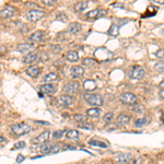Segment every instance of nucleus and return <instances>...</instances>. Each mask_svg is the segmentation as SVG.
Returning <instances> with one entry per match:
<instances>
[{"mask_svg":"<svg viewBox=\"0 0 164 164\" xmlns=\"http://www.w3.org/2000/svg\"><path fill=\"white\" fill-rule=\"evenodd\" d=\"M11 132L15 137H21L24 135H28L31 131V127L26 124H15L11 126Z\"/></svg>","mask_w":164,"mask_h":164,"instance_id":"nucleus-1","label":"nucleus"},{"mask_svg":"<svg viewBox=\"0 0 164 164\" xmlns=\"http://www.w3.org/2000/svg\"><path fill=\"white\" fill-rule=\"evenodd\" d=\"M94 56L96 57L100 61H109L111 59H113V53L109 52L107 48L105 47H100L95 49Z\"/></svg>","mask_w":164,"mask_h":164,"instance_id":"nucleus-2","label":"nucleus"},{"mask_svg":"<svg viewBox=\"0 0 164 164\" xmlns=\"http://www.w3.org/2000/svg\"><path fill=\"white\" fill-rule=\"evenodd\" d=\"M83 99L86 101V103L91 106H102L103 105V99L100 94H92V93H85Z\"/></svg>","mask_w":164,"mask_h":164,"instance_id":"nucleus-3","label":"nucleus"},{"mask_svg":"<svg viewBox=\"0 0 164 164\" xmlns=\"http://www.w3.org/2000/svg\"><path fill=\"white\" fill-rule=\"evenodd\" d=\"M73 103H75V97H72V95L64 94L57 99V105L60 107H69Z\"/></svg>","mask_w":164,"mask_h":164,"instance_id":"nucleus-4","label":"nucleus"},{"mask_svg":"<svg viewBox=\"0 0 164 164\" xmlns=\"http://www.w3.org/2000/svg\"><path fill=\"white\" fill-rule=\"evenodd\" d=\"M119 100L122 104H126V105H134L137 102V97L136 95L130 93V92H125V93H122V94L120 95Z\"/></svg>","mask_w":164,"mask_h":164,"instance_id":"nucleus-5","label":"nucleus"},{"mask_svg":"<svg viewBox=\"0 0 164 164\" xmlns=\"http://www.w3.org/2000/svg\"><path fill=\"white\" fill-rule=\"evenodd\" d=\"M146 75V71L145 69L140 66H136V67H132L130 70V72H129V77L131 79H136V80H140L145 77Z\"/></svg>","mask_w":164,"mask_h":164,"instance_id":"nucleus-6","label":"nucleus"},{"mask_svg":"<svg viewBox=\"0 0 164 164\" xmlns=\"http://www.w3.org/2000/svg\"><path fill=\"white\" fill-rule=\"evenodd\" d=\"M45 17V13L41 10H30L26 13V18L28 21L31 22H37L38 20H41L42 18Z\"/></svg>","mask_w":164,"mask_h":164,"instance_id":"nucleus-7","label":"nucleus"},{"mask_svg":"<svg viewBox=\"0 0 164 164\" xmlns=\"http://www.w3.org/2000/svg\"><path fill=\"white\" fill-rule=\"evenodd\" d=\"M49 135H50L49 131L47 130L43 131L41 135H38L37 137L33 138L32 143H33V145H43V143H46V142L48 141V139H49Z\"/></svg>","mask_w":164,"mask_h":164,"instance_id":"nucleus-8","label":"nucleus"},{"mask_svg":"<svg viewBox=\"0 0 164 164\" xmlns=\"http://www.w3.org/2000/svg\"><path fill=\"white\" fill-rule=\"evenodd\" d=\"M39 90H41V92H42L43 94L53 95L57 92V86L54 85V84H52V83H45V84H43V85L39 86Z\"/></svg>","mask_w":164,"mask_h":164,"instance_id":"nucleus-9","label":"nucleus"},{"mask_svg":"<svg viewBox=\"0 0 164 164\" xmlns=\"http://www.w3.org/2000/svg\"><path fill=\"white\" fill-rule=\"evenodd\" d=\"M79 90V83L77 81H72V82H69L66 85L64 86V91L66 94L72 95L75 93H77V91Z\"/></svg>","mask_w":164,"mask_h":164,"instance_id":"nucleus-10","label":"nucleus"},{"mask_svg":"<svg viewBox=\"0 0 164 164\" xmlns=\"http://www.w3.org/2000/svg\"><path fill=\"white\" fill-rule=\"evenodd\" d=\"M107 14V11L106 10H100V9H94V10H91L90 12L86 13V18L88 19H100L102 17H105Z\"/></svg>","mask_w":164,"mask_h":164,"instance_id":"nucleus-11","label":"nucleus"},{"mask_svg":"<svg viewBox=\"0 0 164 164\" xmlns=\"http://www.w3.org/2000/svg\"><path fill=\"white\" fill-rule=\"evenodd\" d=\"M32 43H42L45 41V33L43 31H36L33 34H31V36L28 37Z\"/></svg>","mask_w":164,"mask_h":164,"instance_id":"nucleus-12","label":"nucleus"},{"mask_svg":"<svg viewBox=\"0 0 164 164\" xmlns=\"http://www.w3.org/2000/svg\"><path fill=\"white\" fill-rule=\"evenodd\" d=\"M84 75V69L81 66H72L70 69V77L73 79H78Z\"/></svg>","mask_w":164,"mask_h":164,"instance_id":"nucleus-13","label":"nucleus"},{"mask_svg":"<svg viewBox=\"0 0 164 164\" xmlns=\"http://www.w3.org/2000/svg\"><path fill=\"white\" fill-rule=\"evenodd\" d=\"M97 88L96 82L94 80H91V79H88L83 82V89L86 93H90V92L94 91L95 89Z\"/></svg>","mask_w":164,"mask_h":164,"instance_id":"nucleus-14","label":"nucleus"},{"mask_svg":"<svg viewBox=\"0 0 164 164\" xmlns=\"http://www.w3.org/2000/svg\"><path fill=\"white\" fill-rule=\"evenodd\" d=\"M14 8L11 6H6L5 8L1 10V18L2 19H9V18H11L13 17V14H14Z\"/></svg>","mask_w":164,"mask_h":164,"instance_id":"nucleus-15","label":"nucleus"},{"mask_svg":"<svg viewBox=\"0 0 164 164\" xmlns=\"http://www.w3.org/2000/svg\"><path fill=\"white\" fill-rule=\"evenodd\" d=\"M81 24H79V23L77 22H73V23H70L69 25H68L67 28V32L69 34H71V35H75V34H78L79 32L81 31Z\"/></svg>","mask_w":164,"mask_h":164,"instance_id":"nucleus-16","label":"nucleus"},{"mask_svg":"<svg viewBox=\"0 0 164 164\" xmlns=\"http://www.w3.org/2000/svg\"><path fill=\"white\" fill-rule=\"evenodd\" d=\"M117 162H119V163L122 164H126L127 162L131 161V154L130 153H119V154H117L115 156Z\"/></svg>","mask_w":164,"mask_h":164,"instance_id":"nucleus-17","label":"nucleus"},{"mask_svg":"<svg viewBox=\"0 0 164 164\" xmlns=\"http://www.w3.org/2000/svg\"><path fill=\"white\" fill-rule=\"evenodd\" d=\"M33 48V45L30 43H23V44H19L17 47V50L21 54H28L31 52V49Z\"/></svg>","mask_w":164,"mask_h":164,"instance_id":"nucleus-18","label":"nucleus"},{"mask_svg":"<svg viewBox=\"0 0 164 164\" xmlns=\"http://www.w3.org/2000/svg\"><path fill=\"white\" fill-rule=\"evenodd\" d=\"M38 59V56H37V54H28L26 56H24L22 59V61L24 62V64H33V62H35V61Z\"/></svg>","mask_w":164,"mask_h":164,"instance_id":"nucleus-19","label":"nucleus"},{"mask_svg":"<svg viewBox=\"0 0 164 164\" xmlns=\"http://www.w3.org/2000/svg\"><path fill=\"white\" fill-rule=\"evenodd\" d=\"M66 59L68 61H70V62H77L79 60V55L75 50H69L66 54Z\"/></svg>","mask_w":164,"mask_h":164,"instance_id":"nucleus-20","label":"nucleus"},{"mask_svg":"<svg viewBox=\"0 0 164 164\" xmlns=\"http://www.w3.org/2000/svg\"><path fill=\"white\" fill-rule=\"evenodd\" d=\"M39 71H41V69H39L37 66H31V67H28V69H26L28 75H30L32 78H36L37 75H39Z\"/></svg>","mask_w":164,"mask_h":164,"instance_id":"nucleus-21","label":"nucleus"},{"mask_svg":"<svg viewBox=\"0 0 164 164\" xmlns=\"http://www.w3.org/2000/svg\"><path fill=\"white\" fill-rule=\"evenodd\" d=\"M130 122V116L127 114H120L117 117V124L119 125H127Z\"/></svg>","mask_w":164,"mask_h":164,"instance_id":"nucleus-22","label":"nucleus"},{"mask_svg":"<svg viewBox=\"0 0 164 164\" xmlns=\"http://www.w3.org/2000/svg\"><path fill=\"white\" fill-rule=\"evenodd\" d=\"M56 80H58V75L55 72H50L48 75H46L43 78V82L45 83H50V82H55Z\"/></svg>","mask_w":164,"mask_h":164,"instance_id":"nucleus-23","label":"nucleus"},{"mask_svg":"<svg viewBox=\"0 0 164 164\" xmlns=\"http://www.w3.org/2000/svg\"><path fill=\"white\" fill-rule=\"evenodd\" d=\"M89 6V2H86V1H80V2L75 3V11L77 12H82L84 11L86 8Z\"/></svg>","mask_w":164,"mask_h":164,"instance_id":"nucleus-24","label":"nucleus"},{"mask_svg":"<svg viewBox=\"0 0 164 164\" xmlns=\"http://www.w3.org/2000/svg\"><path fill=\"white\" fill-rule=\"evenodd\" d=\"M86 115L90 117H99L101 115V109H96V107H93V109H89L86 111Z\"/></svg>","mask_w":164,"mask_h":164,"instance_id":"nucleus-25","label":"nucleus"},{"mask_svg":"<svg viewBox=\"0 0 164 164\" xmlns=\"http://www.w3.org/2000/svg\"><path fill=\"white\" fill-rule=\"evenodd\" d=\"M79 131L78 130H75V129H71V130H68L66 132V137H67L68 139H72V140H77L79 138Z\"/></svg>","mask_w":164,"mask_h":164,"instance_id":"nucleus-26","label":"nucleus"},{"mask_svg":"<svg viewBox=\"0 0 164 164\" xmlns=\"http://www.w3.org/2000/svg\"><path fill=\"white\" fill-rule=\"evenodd\" d=\"M109 34L111 35V36H117V35L119 34V26L113 23V24L111 25L109 30Z\"/></svg>","mask_w":164,"mask_h":164,"instance_id":"nucleus-27","label":"nucleus"},{"mask_svg":"<svg viewBox=\"0 0 164 164\" xmlns=\"http://www.w3.org/2000/svg\"><path fill=\"white\" fill-rule=\"evenodd\" d=\"M52 148H53L52 143H43V145L39 147V149H41V151H42L43 153L48 154V153L52 152Z\"/></svg>","mask_w":164,"mask_h":164,"instance_id":"nucleus-28","label":"nucleus"},{"mask_svg":"<svg viewBox=\"0 0 164 164\" xmlns=\"http://www.w3.org/2000/svg\"><path fill=\"white\" fill-rule=\"evenodd\" d=\"M82 65L83 66H88V67H91V66L96 65V60L93 58H84L82 59Z\"/></svg>","mask_w":164,"mask_h":164,"instance_id":"nucleus-29","label":"nucleus"},{"mask_svg":"<svg viewBox=\"0 0 164 164\" xmlns=\"http://www.w3.org/2000/svg\"><path fill=\"white\" fill-rule=\"evenodd\" d=\"M154 69H156L158 72H164V61L162 60L158 61V62L154 65Z\"/></svg>","mask_w":164,"mask_h":164,"instance_id":"nucleus-30","label":"nucleus"},{"mask_svg":"<svg viewBox=\"0 0 164 164\" xmlns=\"http://www.w3.org/2000/svg\"><path fill=\"white\" fill-rule=\"evenodd\" d=\"M89 145L90 146H95V147H102V148H106L107 145L104 143V142H101V141H97V140H90L89 141Z\"/></svg>","mask_w":164,"mask_h":164,"instance_id":"nucleus-31","label":"nucleus"},{"mask_svg":"<svg viewBox=\"0 0 164 164\" xmlns=\"http://www.w3.org/2000/svg\"><path fill=\"white\" fill-rule=\"evenodd\" d=\"M73 119L78 122V124H81V122H86V117L83 116V115L77 114V115H75V116H73Z\"/></svg>","mask_w":164,"mask_h":164,"instance_id":"nucleus-32","label":"nucleus"},{"mask_svg":"<svg viewBox=\"0 0 164 164\" xmlns=\"http://www.w3.org/2000/svg\"><path fill=\"white\" fill-rule=\"evenodd\" d=\"M146 122H147L146 117H141V118L136 119V122H135V126H136V127H142V126L146 125Z\"/></svg>","mask_w":164,"mask_h":164,"instance_id":"nucleus-33","label":"nucleus"},{"mask_svg":"<svg viewBox=\"0 0 164 164\" xmlns=\"http://www.w3.org/2000/svg\"><path fill=\"white\" fill-rule=\"evenodd\" d=\"M78 127L82 128V129H89V130H92L94 128L92 124H88V122H81V124H79Z\"/></svg>","mask_w":164,"mask_h":164,"instance_id":"nucleus-34","label":"nucleus"},{"mask_svg":"<svg viewBox=\"0 0 164 164\" xmlns=\"http://www.w3.org/2000/svg\"><path fill=\"white\" fill-rule=\"evenodd\" d=\"M132 111L136 112V113H142V112L145 111V107L142 105H140V104H136L135 106H132Z\"/></svg>","mask_w":164,"mask_h":164,"instance_id":"nucleus-35","label":"nucleus"},{"mask_svg":"<svg viewBox=\"0 0 164 164\" xmlns=\"http://www.w3.org/2000/svg\"><path fill=\"white\" fill-rule=\"evenodd\" d=\"M57 20H59V21H61V22H66V21L68 20V18L64 12H59V13L57 14Z\"/></svg>","mask_w":164,"mask_h":164,"instance_id":"nucleus-36","label":"nucleus"},{"mask_svg":"<svg viewBox=\"0 0 164 164\" xmlns=\"http://www.w3.org/2000/svg\"><path fill=\"white\" fill-rule=\"evenodd\" d=\"M25 147V142L23 141H19L17 142L15 145L13 146V148H12V150H18V149H23V148Z\"/></svg>","mask_w":164,"mask_h":164,"instance_id":"nucleus-37","label":"nucleus"},{"mask_svg":"<svg viewBox=\"0 0 164 164\" xmlns=\"http://www.w3.org/2000/svg\"><path fill=\"white\" fill-rule=\"evenodd\" d=\"M64 134H65V131H64V130H58V131H55V132H54V135H53L54 139H60L61 137L64 136Z\"/></svg>","mask_w":164,"mask_h":164,"instance_id":"nucleus-38","label":"nucleus"},{"mask_svg":"<svg viewBox=\"0 0 164 164\" xmlns=\"http://www.w3.org/2000/svg\"><path fill=\"white\" fill-rule=\"evenodd\" d=\"M50 49L55 54H59L61 52V47L59 45H52V46H50Z\"/></svg>","mask_w":164,"mask_h":164,"instance_id":"nucleus-39","label":"nucleus"},{"mask_svg":"<svg viewBox=\"0 0 164 164\" xmlns=\"http://www.w3.org/2000/svg\"><path fill=\"white\" fill-rule=\"evenodd\" d=\"M44 5H46V6H54L56 2H57V0H41Z\"/></svg>","mask_w":164,"mask_h":164,"instance_id":"nucleus-40","label":"nucleus"},{"mask_svg":"<svg viewBox=\"0 0 164 164\" xmlns=\"http://www.w3.org/2000/svg\"><path fill=\"white\" fill-rule=\"evenodd\" d=\"M103 119H104V122H111V120L113 119V113H107V114H105Z\"/></svg>","mask_w":164,"mask_h":164,"instance_id":"nucleus-41","label":"nucleus"},{"mask_svg":"<svg viewBox=\"0 0 164 164\" xmlns=\"http://www.w3.org/2000/svg\"><path fill=\"white\" fill-rule=\"evenodd\" d=\"M156 57L158 58H164V49H160L156 53Z\"/></svg>","mask_w":164,"mask_h":164,"instance_id":"nucleus-42","label":"nucleus"},{"mask_svg":"<svg viewBox=\"0 0 164 164\" xmlns=\"http://www.w3.org/2000/svg\"><path fill=\"white\" fill-rule=\"evenodd\" d=\"M60 151V147L58 145H53V148H52V152L50 153H57Z\"/></svg>","mask_w":164,"mask_h":164,"instance_id":"nucleus-43","label":"nucleus"},{"mask_svg":"<svg viewBox=\"0 0 164 164\" xmlns=\"http://www.w3.org/2000/svg\"><path fill=\"white\" fill-rule=\"evenodd\" d=\"M66 38L65 37V33H59L57 34V36H56V41H64Z\"/></svg>","mask_w":164,"mask_h":164,"instance_id":"nucleus-44","label":"nucleus"},{"mask_svg":"<svg viewBox=\"0 0 164 164\" xmlns=\"http://www.w3.org/2000/svg\"><path fill=\"white\" fill-rule=\"evenodd\" d=\"M24 156H22V154H19L18 156V158H17V163H22L23 161H24Z\"/></svg>","mask_w":164,"mask_h":164,"instance_id":"nucleus-45","label":"nucleus"},{"mask_svg":"<svg viewBox=\"0 0 164 164\" xmlns=\"http://www.w3.org/2000/svg\"><path fill=\"white\" fill-rule=\"evenodd\" d=\"M0 141H1V148H2L3 146H5V145H6V143H7V140L5 139V137H3L2 135L0 136Z\"/></svg>","mask_w":164,"mask_h":164,"instance_id":"nucleus-46","label":"nucleus"},{"mask_svg":"<svg viewBox=\"0 0 164 164\" xmlns=\"http://www.w3.org/2000/svg\"><path fill=\"white\" fill-rule=\"evenodd\" d=\"M111 127L107 128V130L109 131H112V130H115V129H117V126L115 125V124H112V125H109Z\"/></svg>","mask_w":164,"mask_h":164,"instance_id":"nucleus-47","label":"nucleus"},{"mask_svg":"<svg viewBox=\"0 0 164 164\" xmlns=\"http://www.w3.org/2000/svg\"><path fill=\"white\" fill-rule=\"evenodd\" d=\"M64 150H75V147H70V146H65Z\"/></svg>","mask_w":164,"mask_h":164,"instance_id":"nucleus-48","label":"nucleus"},{"mask_svg":"<svg viewBox=\"0 0 164 164\" xmlns=\"http://www.w3.org/2000/svg\"><path fill=\"white\" fill-rule=\"evenodd\" d=\"M153 1L156 3H160V5H164V0H153Z\"/></svg>","mask_w":164,"mask_h":164,"instance_id":"nucleus-49","label":"nucleus"},{"mask_svg":"<svg viewBox=\"0 0 164 164\" xmlns=\"http://www.w3.org/2000/svg\"><path fill=\"white\" fill-rule=\"evenodd\" d=\"M36 122L42 124V125H49V122H39V120H36Z\"/></svg>","mask_w":164,"mask_h":164,"instance_id":"nucleus-50","label":"nucleus"},{"mask_svg":"<svg viewBox=\"0 0 164 164\" xmlns=\"http://www.w3.org/2000/svg\"><path fill=\"white\" fill-rule=\"evenodd\" d=\"M160 96H161L162 99L164 100V89H162L161 91H160Z\"/></svg>","mask_w":164,"mask_h":164,"instance_id":"nucleus-51","label":"nucleus"},{"mask_svg":"<svg viewBox=\"0 0 164 164\" xmlns=\"http://www.w3.org/2000/svg\"><path fill=\"white\" fill-rule=\"evenodd\" d=\"M160 86H161V88H164V79L161 81V83H160Z\"/></svg>","mask_w":164,"mask_h":164,"instance_id":"nucleus-52","label":"nucleus"},{"mask_svg":"<svg viewBox=\"0 0 164 164\" xmlns=\"http://www.w3.org/2000/svg\"><path fill=\"white\" fill-rule=\"evenodd\" d=\"M112 164H122V163H119V162H116V163H112Z\"/></svg>","mask_w":164,"mask_h":164,"instance_id":"nucleus-53","label":"nucleus"},{"mask_svg":"<svg viewBox=\"0 0 164 164\" xmlns=\"http://www.w3.org/2000/svg\"><path fill=\"white\" fill-rule=\"evenodd\" d=\"M162 122H164V116H162Z\"/></svg>","mask_w":164,"mask_h":164,"instance_id":"nucleus-54","label":"nucleus"},{"mask_svg":"<svg viewBox=\"0 0 164 164\" xmlns=\"http://www.w3.org/2000/svg\"><path fill=\"white\" fill-rule=\"evenodd\" d=\"M162 34H163V35H164V28H163V30H162Z\"/></svg>","mask_w":164,"mask_h":164,"instance_id":"nucleus-55","label":"nucleus"},{"mask_svg":"<svg viewBox=\"0 0 164 164\" xmlns=\"http://www.w3.org/2000/svg\"><path fill=\"white\" fill-rule=\"evenodd\" d=\"M79 164H85V163H79Z\"/></svg>","mask_w":164,"mask_h":164,"instance_id":"nucleus-56","label":"nucleus"},{"mask_svg":"<svg viewBox=\"0 0 164 164\" xmlns=\"http://www.w3.org/2000/svg\"><path fill=\"white\" fill-rule=\"evenodd\" d=\"M97 164H103V163H97Z\"/></svg>","mask_w":164,"mask_h":164,"instance_id":"nucleus-57","label":"nucleus"}]
</instances>
